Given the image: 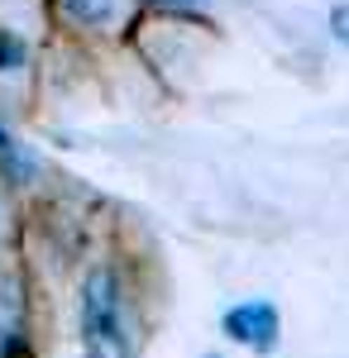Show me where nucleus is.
<instances>
[{
  "mask_svg": "<svg viewBox=\"0 0 349 358\" xmlns=\"http://www.w3.org/2000/svg\"><path fill=\"white\" fill-rule=\"evenodd\" d=\"M81 358H130L125 287L115 268H91L81 282Z\"/></svg>",
  "mask_w": 349,
  "mask_h": 358,
  "instance_id": "1",
  "label": "nucleus"
},
{
  "mask_svg": "<svg viewBox=\"0 0 349 358\" xmlns=\"http://www.w3.org/2000/svg\"><path fill=\"white\" fill-rule=\"evenodd\" d=\"M220 330H225V339H235L254 354H273L278 334H282V315L273 301H240L220 315Z\"/></svg>",
  "mask_w": 349,
  "mask_h": 358,
  "instance_id": "2",
  "label": "nucleus"
},
{
  "mask_svg": "<svg viewBox=\"0 0 349 358\" xmlns=\"http://www.w3.org/2000/svg\"><path fill=\"white\" fill-rule=\"evenodd\" d=\"M62 10L86 29H101L115 20V0H62Z\"/></svg>",
  "mask_w": 349,
  "mask_h": 358,
  "instance_id": "3",
  "label": "nucleus"
},
{
  "mask_svg": "<svg viewBox=\"0 0 349 358\" xmlns=\"http://www.w3.org/2000/svg\"><path fill=\"white\" fill-rule=\"evenodd\" d=\"M0 163H5V172L10 177H29V158L20 153V143L10 138V129L0 124Z\"/></svg>",
  "mask_w": 349,
  "mask_h": 358,
  "instance_id": "4",
  "label": "nucleus"
},
{
  "mask_svg": "<svg viewBox=\"0 0 349 358\" xmlns=\"http://www.w3.org/2000/svg\"><path fill=\"white\" fill-rule=\"evenodd\" d=\"M330 34L349 48V5H335V10H330Z\"/></svg>",
  "mask_w": 349,
  "mask_h": 358,
  "instance_id": "5",
  "label": "nucleus"
},
{
  "mask_svg": "<svg viewBox=\"0 0 349 358\" xmlns=\"http://www.w3.org/2000/svg\"><path fill=\"white\" fill-rule=\"evenodd\" d=\"M158 5H172V10H201V5H211V0H158Z\"/></svg>",
  "mask_w": 349,
  "mask_h": 358,
  "instance_id": "6",
  "label": "nucleus"
},
{
  "mask_svg": "<svg viewBox=\"0 0 349 358\" xmlns=\"http://www.w3.org/2000/svg\"><path fill=\"white\" fill-rule=\"evenodd\" d=\"M206 358H220V354H206Z\"/></svg>",
  "mask_w": 349,
  "mask_h": 358,
  "instance_id": "7",
  "label": "nucleus"
}]
</instances>
